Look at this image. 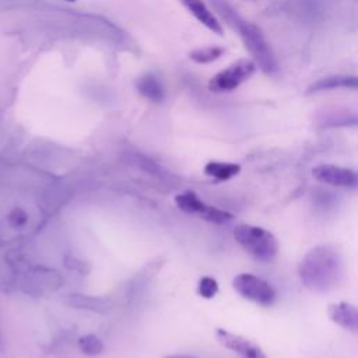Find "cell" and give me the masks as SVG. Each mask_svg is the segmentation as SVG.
Masks as SVG:
<instances>
[{
	"mask_svg": "<svg viewBox=\"0 0 358 358\" xmlns=\"http://www.w3.org/2000/svg\"><path fill=\"white\" fill-rule=\"evenodd\" d=\"M344 263L340 252L331 245L313 246L298 266L301 282L312 292H329L343 278Z\"/></svg>",
	"mask_w": 358,
	"mask_h": 358,
	"instance_id": "6da1fadb",
	"label": "cell"
},
{
	"mask_svg": "<svg viewBox=\"0 0 358 358\" xmlns=\"http://www.w3.org/2000/svg\"><path fill=\"white\" fill-rule=\"evenodd\" d=\"M234 238L238 245L255 260L268 263L278 255L277 238L262 227L239 224L234 229Z\"/></svg>",
	"mask_w": 358,
	"mask_h": 358,
	"instance_id": "7a4b0ae2",
	"label": "cell"
},
{
	"mask_svg": "<svg viewBox=\"0 0 358 358\" xmlns=\"http://www.w3.org/2000/svg\"><path fill=\"white\" fill-rule=\"evenodd\" d=\"M232 287L242 298L262 306L273 305L277 298V291L268 281L250 273H241L235 275Z\"/></svg>",
	"mask_w": 358,
	"mask_h": 358,
	"instance_id": "3957f363",
	"label": "cell"
},
{
	"mask_svg": "<svg viewBox=\"0 0 358 358\" xmlns=\"http://www.w3.org/2000/svg\"><path fill=\"white\" fill-rule=\"evenodd\" d=\"M238 28L243 39V43L248 48L249 53L256 60V64H259V67L264 73H273L277 69V63L262 31L256 25L245 21L239 22Z\"/></svg>",
	"mask_w": 358,
	"mask_h": 358,
	"instance_id": "277c9868",
	"label": "cell"
},
{
	"mask_svg": "<svg viewBox=\"0 0 358 358\" xmlns=\"http://www.w3.org/2000/svg\"><path fill=\"white\" fill-rule=\"evenodd\" d=\"M175 204L178 206V208L183 213L187 214H197L199 217H201L203 220L213 222V224H228L234 220V215L225 210H221L218 207L206 204L197 193L192 192V190H186L182 193H178L173 199Z\"/></svg>",
	"mask_w": 358,
	"mask_h": 358,
	"instance_id": "5b68a950",
	"label": "cell"
},
{
	"mask_svg": "<svg viewBox=\"0 0 358 358\" xmlns=\"http://www.w3.org/2000/svg\"><path fill=\"white\" fill-rule=\"evenodd\" d=\"M256 71V63L249 59H239L227 69L217 73L208 81V90L213 92H229L249 80Z\"/></svg>",
	"mask_w": 358,
	"mask_h": 358,
	"instance_id": "8992f818",
	"label": "cell"
},
{
	"mask_svg": "<svg viewBox=\"0 0 358 358\" xmlns=\"http://www.w3.org/2000/svg\"><path fill=\"white\" fill-rule=\"evenodd\" d=\"M312 176L324 185L336 186V187H347L355 189L358 187V172L350 168L323 164L317 165L312 169Z\"/></svg>",
	"mask_w": 358,
	"mask_h": 358,
	"instance_id": "52a82bcc",
	"label": "cell"
},
{
	"mask_svg": "<svg viewBox=\"0 0 358 358\" xmlns=\"http://www.w3.org/2000/svg\"><path fill=\"white\" fill-rule=\"evenodd\" d=\"M215 338L221 345L235 352L239 358H267L264 351L255 341L225 329H215Z\"/></svg>",
	"mask_w": 358,
	"mask_h": 358,
	"instance_id": "ba28073f",
	"label": "cell"
},
{
	"mask_svg": "<svg viewBox=\"0 0 358 358\" xmlns=\"http://www.w3.org/2000/svg\"><path fill=\"white\" fill-rule=\"evenodd\" d=\"M327 316L344 330L358 334V306L345 301L333 302L327 306Z\"/></svg>",
	"mask_w": 358,
	"mask_h": 358,
	"instance_id": "9c48e42d",
	"label": "cell"
},
{
	"mask_svg": "<svg viewBox=\"0 0 358 358\" xmlns=\"http://www.w3.org/2000/svg\"><path fill=\"white\" fill-rule=\"evenodd\" d=\"M338 88L358 90V76L334 74V76L322 77L308 87V94H316V92L331 91V90H338Z\"/></svg>",
	"mask_w": 358,
	"mask_h": 358,
	"instance_id": "30bf717a",
	"label": "cell"
},
{
	"mask_svg": "<svg viewBox=\"0 0 358 358\" xmlns=\"http://www.w3.org/2000/svg\"><path fill=\"white\" fill-rule=\"evenodd\" d=\"M64 302L71 308L92 310V312H98V313H105L113 306V302L110 298L91 296V295H83V294L66 295Z\"/></svg>",
	"mask_w": 358,
	"mask_h": 358,
	"instance_id": "8fae6325",
	"label": "cell"
},
{
	"mask_svg": "<svg viewBox=\"0 0 358 358\" xmlns=\"http://www.w3.org/2000/svg\"><path fill=\"white\" fill-rule=\"evenodd\" d=\"M180 3L206 28H208L210 31H213L217 35H224V29H222L221 24L214 17V14L207 8V6L203 0H180Z\"/></svg>",
	"mask_w": 358,
	"mask_h": 358,
	"instance_id": "7c38bea8",
	"label": "cell"
},
{
	"mask_svg": "<svg viewBox=\"0 0 358 358\" xmlns=\"http://www.w3.org/2000/svg\"><path fill=\"white\" fill-rule=\"evenodd\" d=\"M241 172V165L234 162L210 161L204 166V173L217 180H228Z\"/></svg>",
	"mask_w": 358,
	"mask_h": 358,
	"instance_id": "4fadbf2b",
	"label": "cell"
},
{
	"mask_svg": "<svg viewBox=\"0 0 358 358\" xmlns=\"http://www.w3.org/2000/svg\"><path fill=\"white\" fill-rule=\"evenodd\" d=\"M137 88L140 94L150 101L161 102L164 99V87L161 81L151 74L143 76L137 83Z\"/></svg>",
	"mask_w": 358,
	"mask_h": 358,
	"instance_id": "5bb4252c",
	"label": "cell"
},
{
	"mask_svg": "<svg viewBox=\"0 0 358 358\" xmlns=\"http://www.w3.org/2000/svg\"><path fill=\"white\" fill-rule=\"evenodd\" d=\"M224 52H225V49L221 46H203V48L192 50L189 53V57L196 63L206 64V63H211V62L217 60L218 57H221Z\"/></svg>",
	"mask_w": 358,
	"mask_h": 358,
	"instance_id": "9a60e30c",
	"label": "cell"
},
{
	"mask_svg": "<svg viewBox=\"0 0 358 358\" xmlns=\"http://www.w3.org/2000/svg\"><path fill=\"white\" fill-rule=\"evenodd\" d=\"M78 348L87 357H98L103 352V343L95 334H84L78 338Z\"/></svg>",
	"mask_w": 358,
	"mask_h": 358,
	"instance_id": "2e32d148",
	"label": "cell"
},
{
	"mask_svg": "<svg viewBox=\"0 0 358 358\" xmlns=\"http://www.w3.org/2000/svg\"><path fill=\"white\" fill-rule=\"evenodd\" d=\"M218 292V282L210 275H203L197 282V294L204 299H211Z\"/></svg>",
	"mask_w": 358,
	"mask_h": 358,
	"instance_id": "e0dca14e",
	"label": "cell"
},
{
	"mask_svg": "<svg viewBox=\"0 0 358 358\" xmlns=\"http://www.w3.org/2000/svg\"><path fill=\"white\" fill-rule=\"evenodd\" d=\"M7 221L8 224L13 227V228H20V227H24L28 221V214L20 208V207H15L10 211V214L7 215Z\"/></svg>",
	"mask_w": 358,
	"mask_h": 358,
	"instance_id": "ac0fdd59",
	"label": "cell"
},
{
	"mask_svg": "<svg viewBox=\"0 0 358 358\" xmlns=\"http://www.w3.org/2000/svg\"><path fill=\"white\" fill-rule=\"evenodd\" d=\"M164 358H194V357H189V355H182V354H169V355H165Z\"/></svg>",
	"mask_w": 358,
	"mask_h": 358,
	"instance_id": "d6986e66",
	"label": "cell"
},
{
	"mask_svg": "<svg viewBox=\"0 0 358 358\" xmlns=\"http://www.w3.org/2000/svg\"><path fill=\"white\" fill-rule=\"evenodd\" d=\"M66 1H76V0H66Z\"/></svg>",
	"mask_w": 358,
	"mask_h": 358,
	"instance_id": "ffe728a7",
	"label": "cell"
}]
</instances>
